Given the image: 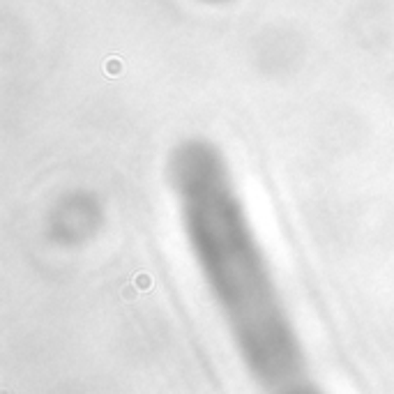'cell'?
Instances as JSON below:
<instances>
[{"mask_svg":"<svg viewBox=\"0 0 394 394\" xmlns=\"http://www.w3.org/2000/svg\"><path fill=\"white\" fill-rule=\"evenodd\" d=\"M171 187L203 279L245 367L270 392L309 389L302 346L224 157L185 141L169 159Z\"/></svg>","mask_w":394,"mask_h":394,"instance_id":"1","label":"cell"}]
</instances>
